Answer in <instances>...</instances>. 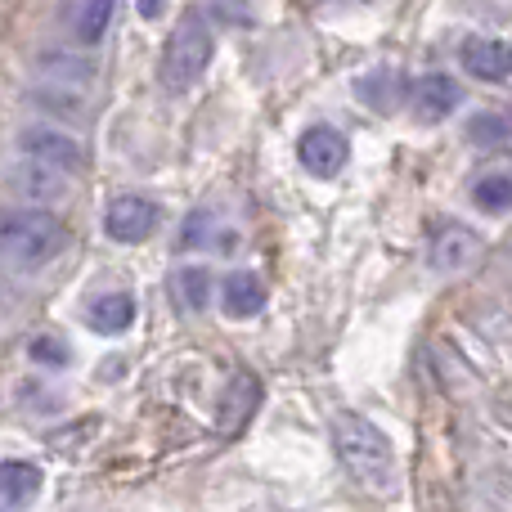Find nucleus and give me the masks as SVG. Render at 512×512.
<instances>
[{"instance_id":"15","label":"nucleus","mask_w":512,"mask_h":512,"mask_svg":"<svg viewBox=\"0 0 512 512\" xmlns=\"http://www.w3.org/2000/svg\"><path fill=\"white\" fill-rule=\"evenodd\" d=\"M221 301H225V315H234V319L261 315V310H265V283H261V274H252V270L230 274V279H225V288H221Z\"/></svg>"},{"instance_id":"9","label":"nucleus","mask_w":512,"mask_h":512,"mask_svg":"<svg viewBox=\"0 0 512 512\" xmlns=\"http://www.w3.org/2000/svg\"><path fill=\"white\" fill-rule=\"evenodd\" d=\"M36 72H41V81H54V86L86 90L99 77V59L86 50H72V45H50V50L36 54Z\"/></svg>"},{"instance_id":"16","label":"nucleus","mask_w":512,"mask_h":512,"mask_svg":"<svg viewBox=\"0 0 512 512\" xmlns=\"http://www.w3.org/2000/svg\"><path fill=\"white\" fill-rule=\"evenodd\" d=\"M113 5L117 0H72V14H68V27L77 36V45H99L113 23Z\"/></svg>"},{"instance_id":"24","label":"nucleus","mask_w":512,"mask_h":512,"mask_svg":"<svg viewBox=\"0 0 512 512\" xmlns=\"http://www.w3.org/2000/svg\"><path fill=\"white\" fill-rule=\"evenodd\" d=\"M135 9H140V18H162V9H167V0H135Z\"/></svg>"},{"instance_id":"7","label":"nucleus","mask_w":512,"mask_h":512,"mask_svg":"<svg viewBox=\"0 0 512 512\" xmlns=\"http://www.w3.org/2000/svg\"><path fill=\"white\" fill-rule=\"evenodd\" d=\"M104 230L117 243H144L158 230V203H149L144 194H122L108 203L104 212Z\"/></svg>"},{"instance_id":"17","label":"nucleus","mask_w":512,"mask_h":512,"mask_svg":"<svg viewBox=\"0 0 512 512\" xmlns=\"http://www.w3.org/2000/svg\"><path fill=\"white\" fill-rule=\"evenodd\" d=\"M36 490H41V468L36 463H23V459H5L0 463V504H32Z\"/></svg>"},{"instance_id":"5","label":"nucleus","mask_w":512,"mask_h":512,"mask_svg":"<svg viewBox=\"0 0 512 512\" xmlns=\"http://www.w3.org/2000/svg\"><path fill=\"white\" fill-rule=\"evenodd\" d=\"M9 189H14V198L27 207H50V203H59V198H68L72 176L59 167H50V162L23 158L14 171H9Z\"/></svg>"},{"instance_id":"2","label":"nucleus","mask_w":512,"mask_h":512,"mask_svg":"<svg viewBox=\"0 0 512 512\" xmlns=\"http://www.w3.org/2000/svg\"><path fill=\"white\" fill-rule=\"evenodd\" d=\"M68 248V225L50 207H5L0 212V261L9 270H41Z\"/></svg>"},{"instance_id":"23","label":"nucleus","mask_w":512,"mask_h":512,"mask_svg":"<svg viewBox=\"0 0 512 512\" xmlns=\"http://www.w3.org/2000/svg\"><path fill=\"white\" fill-rule=\"evenodd\" d=\"M207 234H212V212H194L180 230V248H203Z\"/></svg>"},{"instance_id":"4","label":"nucleus","mask_w":512,"mask_h":512,"mask_svg":"<svg viewBox=\"0 0 512 512\" xmlns=\"http://www.w3.org/2000/svg\"><path fill=\"white\" fill-rule=\"evenodd\" d=\"M18 153H23V158H36V162H50V167L68 171V176H81V171L90 167L86 144H81L77 135L50 126V122L23 126V131H18Z\"/></svg>"},{"instance_id":"3","label":"nucleus","mask_w":512,"mask_h":512,"mask_svg":"<svg viewBox=\"0 0 512 512\" xmlns=\"http://www.w3.org/2000/svg\"><path fill=\"white\" fill-rule=\"evenodd\" d=\"M212 54H216V36H212V27H207V18L198 14V9L180 14V23L171 27L167 45H162V59H158L162 90H167V95H185V90H194L198 81H203Z\"/></svg>"},{"instance_id":"11","label":"nucleus","mask_w":512,"mask_h":512,"mask_svg":"<svg viewBox=\"0 0 512 512\" xmlns=\"http://www.w3.org/2000/svg\"><path fill=\"white\" fill-rule=\"evenodd\" d=\"M463 68L477 81H508L512 77V45L495 36H472L463 41Z\"/></svg>"},{"instance_id":"8","label":"nucleus","mask_w":512,"mask_h":512,"mask_svg":"<svg viewBox=\"0 0 512 512\" xmlns=\"http://www.w3.org/2000/svg\"><path fill=\"white\" fill-rule=\"evenodd\" d=\"M297 158H301V167H306L310 176L328 180V176H337V171L346 167L351 144H346V135L333 131V126H310V131L297 140Z\"/></svg>"},{"instance_id":"14","label":"nucleus","mask_w":512,"mask_h":512,"mask_svg":"<svg viewBox=\"0 0 512 512\" xmlns=\"http://www.w3.org/2000/svg\"><path fill=\"white\" fill-rule=\"evenodd\" d=\"M86 324L95 328V333H104V337L126 333V328L135 324V297L131 292H104V297L90 301Z\"/></svg>"},{"instance_id":"19","label":"nucleus","mask_w":512,"mask_h":512,"mask_svg":"<svg viewBox=\"0 0 512 512\" xmlns=\"http://www.w3.org/2000/svg\"><path fill=\"white\" fill-rule=\"evenodd\" d=\"M171 297L180 310H207L212 301V274L203 265H185V270L171 274Z\"/></svg>"},{"instance_id":"22","label":"nucleus","mask_w":512,"mask_h":512,"mask_svg":"<svg viewBox=\"0 0 512 512\" xmlns=\"http://www.w3.org/2000/svg\"><path fill=\"white\" fill-rule=\"evenodd\" d=\"M27 351H32L36 364H50V369H63V364H68V346H63L59 337H36Z\"/></svg>"},{"instance_id":"10","label":"nucleus","mask_w":512,"mask_h":512,"mask_svg":"<svg viewBox=\"0 0 512 512\" xmlns=\"http://www.w3.org/2000/svg\"><path fill=\"white\" fill-rule=\"evenodd\" d=\"M256 405H261V382H256V373L239 369L230 378V387H225L221 396V409H216V427H221L225 436L243 432L248 427V418L256 414Z\"/></svg>"},{"instance_id":"13","label":"nucleus","mask_w":512,"mask_h":512,"mask_svg":"<svg viewBox=\"0 0 512 512\" xmlns=\"http://www.w3.org/2000/svg\"><path fill=\"white\" fill-rule=\"evenodd\" d=\"M27 104L45 117H59V122H86V95L72 86H54V81H41V86L27 90Z\"/></svg>"},{"instance_id":"18","label":"nucleus","mask_w":512,"mask_h":512,"mask_svg":"<svg viewBox=\"0 0 512 512\" xmlns=\"http://www.w3.org/2000/svg\"><path fill=\"white\" fill-rule=\"evenodd\" d=\"M355 90H360V99L373 108V113H396L400 99H405V81H400V72H387V68L360 77Z\"/></svg>"},{"instance_id":"1","label":"nucleus","mask_w":512,"mask_h":512,"mask_svg":"<svg viewBox=\"0 0 512 512\" xmlns=\"http://www.w3.org/2000/svg\"><path fill=\"white\" fill-rule=\"evenodd\" d=\"M333 450L342 459V468L351 472V481L360 490L378 499H396L400 495V468H396V450L391 441L360 414H337L333 418Z\"/></svg>"},{"instance_id":"6","label":"nucleus","mask_w":512,"mask_h":512,"mask_svg":"<svg viewBox=\"0 0 512 512\" xmlns=\"http://www.w3.org/2000/svg\"><path fill=\"white\" fill-rule=\"evenodd\" d=\"M427 261L441 274H463L468 265L481 261V239L459 221H436L432 243H427Z\"/></svg>"},{"instance_id":"12","label":"nucleus","mask_w":512,"mask_h":512,"mask_svg":"<svg viewBox=\"0 0 512 512\" xmlns=\"http://www.w3.org/2000/svg\"><path fill=\"white\" fill-rule=\"evenodd\" d=\"M459 99H463L459 81L445 77V72H427L414 86V113H418V122H445L459 108Z\"/></svg>"},{"instance_id":"20","label":"nucleus","mask_w":512,"mask_h":512,"mask_svg":"<svg viewBox=\"0 0 512 512\" xmlns=\"http://www.w3.org/2000/svg\"><path fill=\"white\" fill-rule=\"evenodd\" d=\"M472 203L481 212H512V171H490L472 185Z\"/></svg>"},{"instance_id":"21","label":"nucleus","mask_w":512,"mask_h":512,"mask_svg":"<svg viewBox=\"0 0 512 512\" xmlns=\"http://www.w3.org/2000/svg\"><path fill=\"white\" fill-rule=\"evenodd\" d=\"M468 135H472V144H504V140H512V122L499 113H477Z\"/></svg>"}]
</instances>
